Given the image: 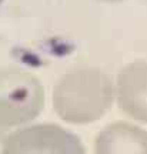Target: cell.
Returning <instances> with one entry per match:
<instances>
[{
  "instance_id": "1",
  "label": "cell",
  "mask_w": 147,
  "mask_h": 154,
  "mask_svg": "<svg viewBox=\"0 0 147 154\" xmlns=\"http://www.w3.org/2000/svg\"><path fill=\"white\" fill-rule=\"evenodd\" d=\"M59 111L64 120L87 123L97 120L113 101V86L106 74L96 70L71 73L60 83Z\"/></svg>"
},
{
  "instance_id": "2",
  "label": "cell",
  "mask_w": 147,
  "mask_h": 154,
  "mask_svg": "<svg viewBox=\"0 0 147 154\" xmlns=\"http://www.w3.org/2000/svg\"><path fill=\"white\" fill-rule=\"evenodd\" d=\"M11 140L10 154H86L80 138L53 124L17 133Z\"/></svg>"
},
{
  "instance_id": "3",
  "label": "cell",
  "mask_w": 147,
  "mask_h": 154,
  "mask_svg": "<svg viewBox=\"0 0 147 154\" xmlns=\"http://www.w3.org/2000/svg\"><path fill=\"white\" fill-rule=\"evenodd\" d=\"M120 109L137 120L147 121V64L136 63L121 70L119 76Z\"/></svg>"
},
{
  "instance_id": "4",
  "label": "cell",
  "mask_w": 147,
  "mask_h": 154,
  "mask_svg": "<svg viewBox=\"0 0 147 154\" xmlns=\"http://www.w3.org/2000/svg\"><path fill=\"white\" fill-rule=\"evenodd\" d=\"M96 154H147V131L129 123H114L99 133Z\"/></svg>"
},
{
  "instance_id": "5",
  "label": "cell",
  "mask_w": 147,
  "mask_h": 154,
  "mask_svg": "<svg viewBox=\"0 0 147 154\" xmlns=\"http://www.w3.org/2000/svg\"><path fill=\"white\" fill-rule=\"evenodd\" d=\"M0 3H2V0H0Z\"/></svg>"
}]
</instances>
